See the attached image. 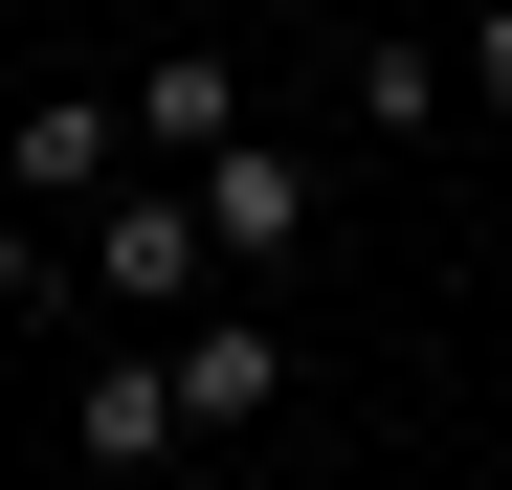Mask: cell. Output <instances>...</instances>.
<instances>
[{
  "instance_id": "cell-3",
  "label": "cell",
  "mask_w": 512,
  "mask_h": 490,
  "mask_svg": "<svg viewBox=\"0 0 512 490\" xmlns=\"http://www.w3.org/2000/svg\"><path fill=\"white\" fill-rule=\"evenodd\" d=\"M90 268H112L134 312H201V290H223V223H201V179H134V201L90 223Z\"/></svg>"
},
{
  "instance_id": "cell-5",
  "label": "cell",
  "mask_w": 512,
  "mask_h": 490,
  "mask_svg": "<svg viewBox=\"0 0 512 490\" xmlns=\"http://www.w3.org/2000/svg\"><path fill=\"white\" fill-rule=\"evenodd\" d=\"M67 446H90V468H179V446H201V401H179V335H156V357H112L90 401H67Z\"/></svg>"
},
{
  "instance_id": "cell-1",
  "label": "cell",
  "mask_w": 512,
  "mask_h": 490,
  "mask_svg": "<svg viewBox=\"0 0 512 490\" xmlns=\"http://www.w3.org/2000/svg\"><path fill=\"white\" fill-rule=\"evenodd\" d=\"M179 179H201V223H223V268H245V290H290V245L334 223V179H312V156H290L268 112H223V134L179 156Z\"/></svg>"
},
{
  "instance_id": "cell-6",
  "label": "cell",
  "mask_w": 512,
  "mask_h": 490,
  "mask_svg": "<svg viewBox=\"0 0 512 490\" xmlns=\"http://www.w3.org/2000/svg\"><path fill=\"white\" fill-rule=\"evenodd\" d=\"M223 112H245V67H223V45H179V67H134V134H156V156H201Z\"/></svg>"
},
{
  "instance_id": "cell-7",
  "label": "cell",
  "mask_w": 512,
  "mask_h": 490,
  "mask_svg": "<svg viewBox=\"0 0 512 490\" xmlns=\"http://www.w3.org/2000/svg\"><path fill=\"white\" fill-rule=\"evenodd\" d=\"M468 112H512V0H468Z\"/></svg>"
},
{
  "instance_id": "cell-2",
  "label": "cell",
  "mask_w": 512,
  "mask_h": 490,
  "mask_svg": "<svg viewBox=\"0 0 512 490\" xmlns=\"http://www.w3.org/2000/svg\"><path fill=\"white\" fill-rule=\"evenodd\" d=\"M179 401H201V446H223V424H268V401H290V312L245 290V268H223V290L179 312Z\"/></svg>"
},
{
  "instance_id": "cell-4",
  "label": "cell",
  "mask_w": 512,
  "mask_h": 490,
  "mask_svg": "<svg viewBox=\"0 0 512 490\" xmlns=\"http://www.w3.org/2000/svg\"><path fill=\"white\" fill-rule=\"evenodd\" d=\"M446 90H468V45H334V134H357V156H423V134H446Z\"/></svg>"
}]
</instances>
